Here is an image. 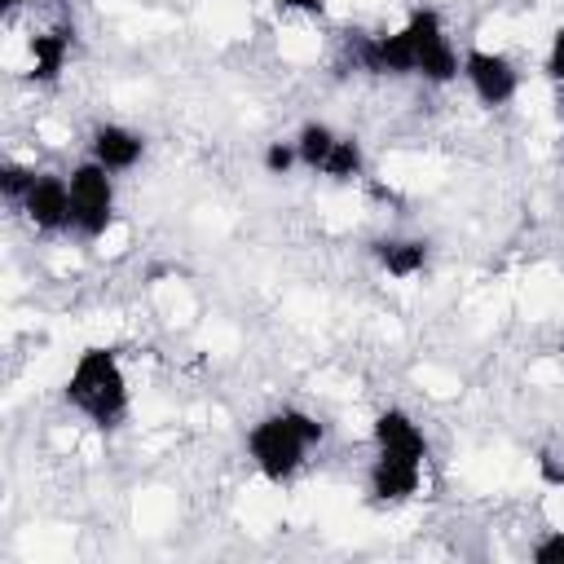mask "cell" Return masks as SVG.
<instances>
[{"mask_svg": "<svg viewBox=\"0 0 564 564\" xmlns=\"http://www.w3.org/2000/svg\"><path fill=\"white\" fill-rule=\"evenodd\" d=\"M62 397L75 414H84L93 427L110 432L128 419V375H123V361L115 348H101V344H88L66 383H62Z\"/></svg>", "mask_w": 564, "mask_h": 564, "instance_id": "cell-1", "label": "cell"}, {"mask_svg": "<svg viewBox=\"0 0 564 564\" xmlns=\"http://www.w3.org/2000/svg\"><path fill=\"white\" fill-rule=\"evenodd\" d=\"M322 436H326V427L308 410H278V414H264L260 423H251L247 454L269 485H286L304 467V454L313 445H322Z\"/></svg>", "mask_w": 564, "mask_h": 564, "instance_id": "cell-2", "label": "cell"}, {"mask_svg": "<svg viewBox=\"0 0 564 564\" xmlns=\"http://www.w3.org/2000/svg\"><path fill=\"white\" fill-rule=\"evenodd\" d=\"M70 229L79 238H101L115 220V172L97 159H84L70 167Z\"/></svg>", "mask_w": 564, "mask_h": 564, "instance_id": "cell-3", "label": "cell"}, {"mask_svg": "<svg viewBox=\"0 0 564 564\" xmlns=\"http://www.w3.org/2000/svg\"><path fill=\"white\" fill-rule=\"evenodd\" d=\"M405 31H410V44H414V75H423L427 84H449L463 75V62L445 35V22L436 9H414L405 18Z\"/></svg>", "mask_w": 564, "mask_h": 564, "instance_id": "cell-4", "label": "cell"}, {"mask_svg": "<svg viewBox=\"0 0 564 564\" xmlns=\"http://www.w3.org/2000/svg\"><path fill=\"white\" fill-rule=\"evenodd\" d=\"M463 79L471 84L476 101L489 106V110L507 106V101L516 97V88H520V75H516V66H511V57H502V53H494V48H480V44L463 53Z\"/></svg>", "mask_w": 564, "mask_h": 564, "instance_id": "cell-5", "label": "cell"}, {"mask_svg": "<svg viewBox=\"0 0 564 564\" xmlns=\"http://www.w3.org/2000/svg\"><path fill=\"white\" fill-rule=\"evenodd\" d=\"M18 207L40 234H62V229H70V181L57 172H35V181Z\"/></svg>", "mask_w": 564, "mask_h": 564, "instance_id": "cell-6", "label": "cell"}, {"mask_svg": "<svg viewBox=\"0 0 564 564\" xmlns=\"http://www.w3.org/2000/svg\"><path fill=\"white\" fill-rule=\"evenodd\" d=\"M419 480H423V463H419V458L375 449V463H370V476H366L370 502H379V507H397V502H405V498L419 494Z\"/></svg>", "mask_w": 564, "mask_h": 564, "instance_id": "cell-7", "label": "cell"}, {"mask_svg": "<svg viewBox=\"0 0 564 564\" xmlns=\"http://www.w3.org/2000/svg\"><path fill=\"white\" fill-rule=\"evenodd\" d=\"M357 66L370 75H414V44L410 31H383V35H366L357 44Z\"/></svg>", "mask_w": 564, "mask_h": 564, "instance_id": "cell-8", "label": "cell"}, {"mask_svg": "<svg viewBox=\"0 0 564 564\" xmlns=\"http://www.w3.org/2000/svg\"><path fill=\"white\" fill-rule=\"evenodd\" d=\"M88 150H93V159H97L101 167H110V172H132V167L141 163V154H145V137L132 132V128H123V123H97Z\"/></svg>", "mask_w": 564, "mask_h": 564, "instance_id": "cell-9", "label": "cell"}, {"mask_svg": "<svg viewBox=\"0 0 564 564\" xmlns=\"http://www.w3.org/2000/svg\"><path fill=\"white\" fill-rule=\"evenodd\" d=\"M375 436V449H388V454H405V458H427V436L419 432V423L405 414V410H383L370 427Z\"/></svg>", "mask_w": 564, "mask_h": 564, "instance_id": "cell-10", "label": "cell"}, {"mask_svg": "<svg viewBox=\"0 0 564 564\" xmlns=\"http://www.w3.org/2000/svg\"><path fill=\"white\" fill-rule=\"evenodd\" d=\"M70 26H53V31H35L26 40V53H31V79L35 84H57L62 66H66V53H70Z\"/></svg>", "mask_w": 564, "mask_h": 564, "instance_id": "cell-11", "label": "cell"}, {"mask_svg": "<svg viewBox=\"0 0 564 564\" xmlns=\"http://www.w3.org/2000/svg\"><path fill=\"white\" fill-rule=\"evenodd\" d=\"M370 256L379 260L383 273H392V278H414V273L427 269L432 247H427L423 238H375V242H370Z\"/></svg>", "mask_w": 564, "mask_h": 564, "instance_id": "cell-12", "label": "cell"}, {"mask_svg": "<svg viewBox=\"0 0 564 564\" xmlns=\"http://www.w3.org/2000/svg\"><path fill=\"white\" fill-rule=\"evenodd\" d=\"M335 141H339V132H335L330 123L308 119V123L295 132V154H300V167L322 172V167H326V159H330V150H335Z\"/></svg>", "mask_w": 564, "mask_h": 564, "instance_id": "cell-13", "label": "cell"}, {"mask_svg": "<svg viewBox=\"0 0 564 564\" xmlns=\"http://www.w3.org/2000/svg\"><path fill=\"white\" fill-rule=\"evenodd\" d=\"M361 172H366L361 141H357V137H339V141H335V150H330V159H326V167H322V176H330V181L348 185V181H357Z\"/></svg>", "mask_w": 564, "mask_h": 564, "instance_id": "cell-14", "label": "cell"}, {"mask_svg": "<svg viewBox=\"0 0 564 564\" xmlns=\"http://www.w3.org/2000/svg\"><path fill=\"white\" fill-rule=\"evenodd\" d=\"M31 181H35V167H18V163H4L0 167V194L18 207L22 203V194L31 189Z\"/></svg>", "mask_w": 564, "mask_h": 564, "instance_id": "cell-15", "label": "cell"}, {"mask_svg": "<svg viewBox=\"0 0 564 564\" xmlns=\"http://www.w3.org/2000/svg\"><path fill=\"white\" fill-rule=\"evenodd\" d=\"M260 163H264V172H269V176H286V172L300 163V154H295V141H269Z\"/></svg>", "mask_w": 564, "mask_h": 564, "instance_id": "cell-16", "label": "cell"}, {"mask_svg": "<svg viewBox=\"0 0 564 564\" xmlns=\"http://www.w3.org/2000/svg\"><path fill=\"white\" fill-rule=\"evenodd\" d=\"M533 560H538V564H564V529L546 533V538L533 546Z\"/></svg>", "mask_w": 564, "mask_h": 564, "instance_id": "cell-17", "label": "cell"}, {"mask_svg": "<svg viewBox=\"0 0 564 564\" xmlns=\"http://www.w3.org/2000/svg\"><path fill=\"white\" fill-rule=\"evenodd\" d=\"M546 75L564 88V26L551 35V48H546Z\"/></svg>", "mask_w": 564, "mask_h": 564, "instance_id": "cell-18", "label": "cell"}, {"mask_svg": "<svg viewBox=\"0 0 564 564\" xmlns=\"http://www.w3.org/2000/svg\"><path fill=\"white\" fill-rule=\"evenodd\" d=\"M282 9H300V13H322V0H278Z\"/></svg>", "mask_w": 564, "mask_h": 564, "instance_id": "cell-19", "label": "cell"}, {"mask_svg": "<svg viewBox=\"0 0 564 564\" xmlns=\"http://www.w3.org/2000/svg\"><path fill=\"white\" fill-rule=\"evenodd\" d=\"M0 4H4V9H18V4H22V0H0Z\"/></svg>", "mask_w": 564, "mask_h": 564, "instance_id": "cell-20", "label": "cell"}]
</instances>
